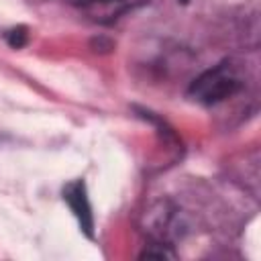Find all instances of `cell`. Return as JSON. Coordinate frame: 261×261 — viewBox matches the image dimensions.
I'll use <instances>...</instances> for the list:
<instances>
[{"label":"cell","instance_id":"obj_3","mask_svg":"<svg viewBox=\"0 0 261 261\" xmlns=\"http://www.w3.org/2000/svg\"><path fill=\"white\" fill-rule=\"evenodd\" d=\"M63 2L65 4H71L75 8H82L94 20L104 22V12H106V2L108 0H63Z\"/></svg>","mask_w":261,"mask_h":261},{"label":"cell","instance_id":"obj_1","mask_svg":"<svg viewBox=\"0 0 261 261\" xmlns=\"http://www.w3.org/2000/svg\"><path fill=\"white\" fill-rule=\"evenodd\" d=\"M243 88V80L237 71V67L230 61H222L206 71H202L190 86L188 94L192 100L212 106L218 104L230 96H234Z\"/></svg>","mask_w":261,"mask_h":261},{"label":"cell","instance_id":"obj_5","mask_svg":"<svg viewBox=\"0 0 261 261\" xmlns=\"http://www.w3.org/2000/svg\"><path fill=\"white\" fill-rule=\"evenodd\" d=\"M4 39H6V43H8L12 49H20V47H24V45L29 43V31H27V27L18 24V27L8 29V31L4 33Z\"/></svg>","mask_w":261,"mask_h":261},{"label":"cell","instance_id":"obj_4","mask_svg":"<svg viewBox=\"0 0 261 261\" xmlns=\"http://www.w3.org/2000/svg\"><path fill=\"white\" fill-rule=\"evenodd\" d=\"M147 2L149 0H108V6H106V22H112L120 14H124L126 10L139 8V6L147 4Z\"/></svg>","mask_w":261,"mask_h":261},{"label":"cell","instance_id":"obj_2","mask_svg":"<svg viewBox=\"0 0 261 261\" xmlns=\"http://www.w3.org/2000/svg\"><path fill=\"white\" fill-rule=\"evenodd\" d=\"M63 200L67 202L69 210L73 212V216L80 222V228L92 239L94 237V214H92V206L88 200V192H86V181L84 179H73L63 188Z\"/></svg>","mask_w":261,"mask_h":261}]
</instances>
